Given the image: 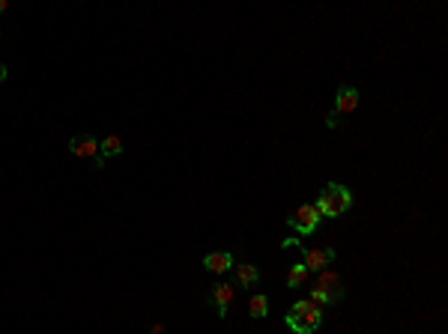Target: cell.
I'll return each mask as SVG.
<instances>
[{
  "label": "cell",
  "mask_w": 448,
  "mask_h": 334,
  "mask_svg": "<svg viewBox=\"0 0 448 334\" xmlns=\"http://www.w3.org/2000/svg\"><path fill=\"white\" fill-rule=\"evenodd\" d=\"M233 286L239 289H251L260 284V269H257L254 263H233Z\"/></svg>",
  "instance_id": "9"
},
{
  "label": "cell",
  "mask_w": 448,
  "mask_h": 334,
  "mask_svg": "<svg viewBox=\"0 0 448 334\" xmlns=\"http://www.w3.org/2000/svg\"><path fill=\"white\" fill-rule=\"evenodd\" d=\"M356 108H358V87L341 84L338 93H335V105H332L329 117H326V126H329V129L344 126V119L350 117V114H356Z\"/></svg>",
  "instance_id": "4"
},
{
  "label": "cell",
  "mask_w": 448,
  "mask_h": 334,
  "mask_svg": "<svg viewBox=\"0 0 448 334\" xmlns=\"http://www.w3.org/2000/svg\"><path fill=\"white\" fill-rule=\"evenodd\" d=\"M287 245H296V248L302 251V266H305L308 272H326L329 266L335 263V248L332 245H320V248H305L299 239H284L281 242V248H287Z\"/></svg>",
  "instance_id": "5"
},
{
  "label": "cell",
  "mask_w": 448,
  "mask_h": 334,
  "mask_svg": "<svg viewBox=\"0 0 448 334\" xmlns=\"http://www.w3.org/2000/svg\"><path fill=\"white\" fill-rule=\"evenodd\" d=\"M320 322H323V307L311 302V298H299L284 314V326L293 334H314L320 328Z\"/></svg>",
  "instance_id": "1"
},
{
  "label": "cell",
  "mask_w": 448,
  "mask_h": 334,
  "mask_svg": "<svg viewBox=\"0 0 448 334\" xmlns=\"http://www.w3.org/2000/svg\"><path fill=\"white\" fill-rule=\"evenodd\" d=\"M344 296H346V289H344V281H341L338 272H335V269L317 272V277H314V284H311V302H317L320 307H326V305L344 302Z\"/></svg>",
  "instance_id": "2"
},
{
  "label": "cell",
  "mask_w": 448,
  "mask_h": 334,
  "mask_svg": "<svg viewBox=\"0 0 448 334\" xmlns=\"http://www.w3.org/2000/svg\"><path fill=\"white\" fill-rule=\"evenodd\" d=\"M314 206H317V212L323 218H341L346 209L353 206V191L346 185H341V182H329L320 191V197H317V203Z\"/></svg>",
  "instance_id": "3"
},
{
  "label": "cell",
  "mask_w": 448,
  "mask_h": 334,
  "mask_svg": "<svg viewBox=\"0 0 448 334\" xmlns=\"http://www.w3.org/2000/svg\"><path fill=\"white\" fill-rule=\"evenodd\" d=\"M150 334H164V326H162V322H155V326L150 328Z\"/></svg>",
  "instance_id": "15"
},
{
  "label": "cell",
  "mask_w": 448,
  "mask_h": 334,
  "mask_svg": "<svg viewBox=\"0 0 448 334\" xmlns=\"http://www.w3.org/2000/svg\"><path fill=\"white\" fill-rule=\"evenodd\" d=\"M6 78H9V69H6V66H4V63H0V84H4V81H6Z\"/></svg>",
  "instance_id": "14"
},
{
  "label": "cell",
  "mask_w": 448,
  "mask_h": 334,
  "mask_svg": "<svg viewBox=\"0 0 448 334\" xmlns=\"http://www.w3.org/2000/svg\"><path fill=\"white\" fill-rule=\"evenodd\" d=\"M233 254L230 251H209L206 257H204V269L212 272V275H227L233 269Z\"/></svg>",
  "instance_id": "10"
},
{
  "label": "cell",
  "mask_w": 448,
  "mask_h": 334,
  "mask_svg": "<svg viewBox=\"0 0 448 334\" xmlns=\"http://www.w3.org/2000/svg\"><path fill=\"white\" fill-rule=\"evenodd\" d=\"M233 298H237V286L233 284H216L209 289V305L216 307V314H218V319H224L227 317V310H230V305H233Z\"/></svg>",
  "instance_id": "8"
},
{
  "label": "cell",
  "mask_w": 448,
  "mask_h": 334,
  "mask_svg": "<svg viewBox=\"0 0 448 334\" xmlns=\"http://www.w3.org/2000/svg\"><path fill=\"white\" fill-rule=\"evenodd\" d=\"M320 221H323V215L317 212V206L314 203H302V206H296V212L287 218V224L293 227L299 236H308V233H314L320 227Z\"/></svg>",
  "instance_id": "7"
},
{
  "label": "cell",
  "mask_w": 448,
  "mask_h": 334,
  "mask_svg": "<svg viewBox=\"0 0 448 334\" xmlns=\"http://www.w3.org/2000/svg\"><path fill=\"white\" fill-rule=\"evenodd\" d=\"M6 9H9V3L6 0H0V13H6Z\"/></svg>",
  "instance_id": "16"
},
{
  "label": "cell",
  "mask_w": 448,
  "mask_h": 334,
  "mask_svg": "<svg viewBox=\"0 0 448 334\" xmlns=\"http://www.w3.org/2000/svg\"><path fill=\"white\" fill-rule=\"evenodd\" d=\"M248 314H251V319H266L269 317V298L263 293H254L248 298Z\"/></svg>",
  "instance_id": "13"
},
{
  "label": "cell",
  "mask_w": 448,
  "mask_h": 334,
  "mask_svg": "<svg viewBox=\"0 0 448 334\" xmlns=\"http://www.w3.org/2000/svg\"><path fill=\"white\" fill-rule=\"evenodd\" d=\"M69 155L72 159H81L87 161L93 170H105V159H102V152H99V140L93 135H72L69 138Z\"/></svg>",
  "instance_id": "6"
},
{
  "label": "cell",
  "mask_w": 448,
  "mask_h": 334,
  "mask_svg": "<svg viewBox=\"0 0 448 334\" xmlns=\"http://www.w3.org/2000/svg\"><path fill=\"white\" fill-rule=\"evenodd\" d=\"M308 277H311V272L305 269V266H302V263H293V266H290V272H287V286H290V289H302Z\"/></svg>",
  "instance_id": "12"
},
{
  "label": "cell",
  "mask_w": 448,
  "mask_h": 334,
  "mask_svg": "<svg viewBox=\"0 0 448 334\" xmlns=\"http://www.w3.org/2000/svg\"><path fill=\"white\" fill-rule=\"evenodd\" d=\"M122 140L120 135H105L102 140H99V152H102V159H114V155H122Z\"/></svg>",
  "instance_id": "11"
}]
</instances>
